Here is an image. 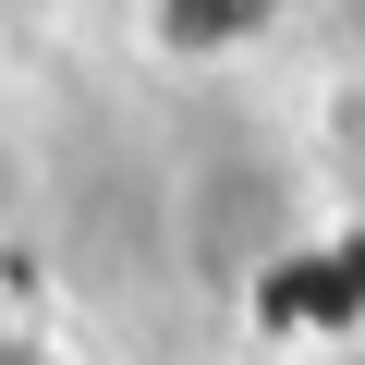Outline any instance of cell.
Returning a JSON list of instances; mask_svg holds the SVG:
<instances>
[{"label":"cell","mask_w":365,"mask_h":365,"mask_svg":"<svg viewBox=\"0 0 365 365\" xmlns=\"http://www.w3.org/2000/svg\"><path fill=\"white\" fill-rule=\"evenodd\" d=\"M0 365H86V341L61 317H0Z\"/></svg>","instance_id":"1"}]
</instances>
